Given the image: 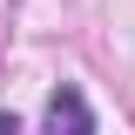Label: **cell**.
I'll list each match as a JSON object with an SVG mask.
<instances>
[{
    "instance_id": "6da1fadb",
    "label": "cell",
    "mask_w": 135,
    "mask_h": 135,
    "mask_svg": "<svg viewBox=\"0 0 135 135\" xmlns=\"http://www.w3.org/2000/svg\"><path fill=\"white\" fill-rule=\"evenodd\" d=\"M47 128H54V135H61V128L88 135V128H95V108H88L74 88H54V101H47Z\"/></svg>"
},
{
    "instance_id": "7a4b0ae2",
    "label": "cell",
    "mask_w": 135,
    "mask_h": 135,
    "mask_svg": "<svg viewBox=\"0 0 135 135\" xmlns=\"http://www.w3.org/2000/svg\"><path fill=\"white\" fill-rule=\"evenodd\" d=\"M0 135H14V115H0Z\"/></svg>"
}]
</instances>
